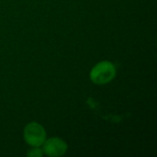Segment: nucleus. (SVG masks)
<instances>
[{"instance_id":"nucleus-4","label":"nucleus","mask_w":157,"mask_h":157,"mask_svg":"<svg viewBox=\"0 0 157 157\" xmlns=\"http://www.w3.org/2000/svg\"><path fill=\"white\" fill-rule=\"evenodd\" d=\"M42 155H43L42 150L39 149V148L31 149L27 153V155L29 157H40L42 156Z\"/></svg>"},{"instance_id":"nucleus-3","label":"nucleus","mask_w":157,"mask_h":157,"mask_svg":"<svg viewBox=\"0 0 157 157\" xmlns=\"http://www.w3.org/2000/svg\"><path fill=\"white\" fill-rule=\"evenodd\" d=\"M42 144L43 154L49 156H61L64 155L67 150L66 143L60 138H51L47 141L45 140Z\"/></svg>"},{"instance_id":"nucleus-2","label":"nucleus","mask_w":157,"mask_h":157,"mask_svg":"<svg viewBox=\"0 0 157 157\" xmlns=\"http://www.w3.org/2000/svg\"><path fill=\"white\" fill-rule=\"evenodd\" d=\"M24 139L26 143L31 146H40L46 140L45 130L40 124L30 122L24 129Z\"/></svg>"},{"instance_id":"nucleus-1","label":"nucleus","mask_w":157,"mask_h":157,"mask_svg":"<svg viewBox=\"0 0 157 157\" xmlns=\"http://www.w3.org/2000/svg\"><path fill=\"white\" fill-rule=\"evenodd\" d=\"M115 75L116 69L113 63L109 61H102L91 70L90 79L97 85H105L110 82Z\"/></svg>"}]
</instances>
